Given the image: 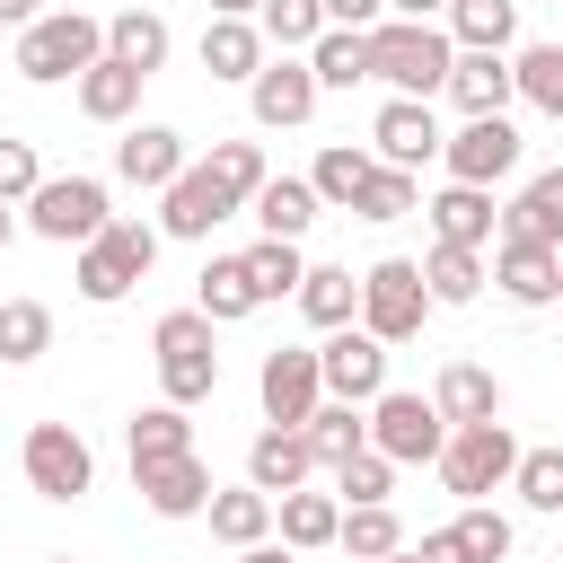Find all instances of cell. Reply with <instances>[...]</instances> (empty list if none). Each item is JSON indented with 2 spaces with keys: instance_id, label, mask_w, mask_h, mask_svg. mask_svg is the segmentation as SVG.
I'll return each instance as SVG.
<instances>
[{
  "instance_id": "cell-1",
  "label": "cell",
  "mask_w": 563,
  "mask_h": 563,
  "mask_svg": "<svg viewBox=\"0 0 563 563\" xmlns=\"http://www.w3.org/2000/svg\"><path fill=\"white\" fill-rule=\"evenodd\" d=\"M457 70V35L440 18H378L369 26V79H387L396 97H440Z\"/></svg>"
},
{
  "instance_id": "cell-2",
  "label": "cell",
  "mask_w": 563,
  "mask_h": 563,
  "mask_svg": "<svg viewBox=\"0 0 563 563\" xmlns=\"http://www.w3.org/2000/svg\"><path fill=\"white\" fill-rule=\"evenodd\" d=\"M158 246H167V229H158V220H106V229L79 246V264H70L79 299H88V308H114L132 282H150Z\"/></svg>"
},
{
  "instance_id": "cell-3",
  "label": "cell",
  "mask_w": 563,
  "mask_h": 563,
  "mask_svg": "<svg viewBox=\"0 0 563 563\" xmlns=\"http://www.w3.org/2000/svg\"><path fill=\"white\" fill-rule=\"evenodd\" d=\"M211 317L202 308H167L158 325H150V361H158V396L167 405H202L211 387H220V352H211Z\"/></svg>"
},
{
  "instance_id": "cell-4",
  "label": "cell",
  "mask_w": 563,
  "mask_h": 563,
  "mask_svg": "<svg viewBox=\"0 0 563 563\" xmlns=\"http://www.w3.org/2000/svg\"><path fill=\"white\" fill-rule=\"evenodd\" d=\"M88 62H106V18H88V9H44L18 35V79H35V88L79 79Z\"/></svg>"
},
{
  "instance_id": "cell-5",
  "label": "cell",
  "mask_w": 563,
  "mask_h": 563,
  "mask_svg": "<svg viewBox=\"0 0 563 563\" xmlns=\"http://www.w3.org/2000/svg\"><path fill=\"white\" fill-rule=\"evenodd\" d=\"M431 317V282H422V255H378L361 273V325L378 343H413Z\"/></svg>"
},
{
  "instance_id": "cell-6",
  "label": "cell",
  "mask_w": 563,
  "mask_h": 563,
  "mask_svg": "<svg viewBox=\"0 0 563 563\" xmlns=\"http://www.w3.org/2000/svg\"><path fill=\"white\" fill-rule=\"evenodd\" d=\"M369 449H387L396 466H440L449 413H440L422 387H378V396H369Z\"/></svg>"
},
{
  "instance_id": "cell-7",
  "label": "cell",
  "mask_w": 563,
  "mask_h": 563,
  "mask_svg": "<svg viewBox=\"0 0 563 563\" xmlns=\"http://www.w3.org/2000/svg\"><path fill=\"white\" fill-rule=\"evenodd\" d=\"M519 475V440H510V422L493 413V422H449V449H440V484L457 493V501H484V493H501Z\"/></svg>"
},
{
  "instance_id": "cell-8",
  "label": "cell",
  "mask_w": 563,
  "mask_h": 563,
  "mask_svg": "<svg viewBox=\"0 0 563 563\" xmlns=\"http://www.w3.org/2000/svg\"><path fill=\"white\" fill-rule=\"evenodd\" d=\"M106 220H114L106 176H44V185L26 194V229H35L44 246H88Z\"/></svg>"
},
{
  "instance_id": "cell-9",
  "label": "cell",
  "mask_w": 563,
  "mask_h": 563,
  "mask_svg": "<svg viewBox=\"0 0 563 563\" xmlns=\"http://www.w3.org/2000/svg\"><path fill=\"white\" fill-rule=\"evenodd\" d=\"M18 466H26V493H44V501H79L97 484V449L70 422H35L26 449H18Z\"/></svg>"
},
{
  "instance_id": "cell-10",
  "label": "cell",
  "mask_w": 563,
  "mask_h": 563,
  "mask_svg": "<svg viewBox=\"0 0 563 563\" xmlns=\"http://www.w3.org/2000/svg\"><path fill=\"white\" fill-rule=\"evenodd\" d=\"M519 123L510 114H466L457 132H449V150H440V167H449V185H501V176H519Z\"/></svg>"
},
{
  "instance_id": "cell-11",
  "label": "cell",
  "mask_w": 563,
  "mask_h": 563,
  "mask_svg": "<svg viewBox=\"0 0 563 563\" xmlns=\"http://www.w3.org/2000/svg\"><path fill=\"white\" fill-rule=\"evenodd\" d=\"M317 70H308V53H273L255 79H246V114L264 123V132H299L308 114H317Z\"/></svg>"
},
{
  "instance_id": "cell-12",
  "label": "cell",
  "mask_w": 563,
  "mask_h": 563,
  "mask_svg": "<svg viewBox=\"0 0 563 563\" xmlns=\"http://www.w3.org/2000/svg\"><path fill=\"white\" fill-rule=\"evenodd\" d=\"M229 211H246V202L220 185V167H211V158H194V167H185V176L158 194V229H167V238H185V246H202V238H211Z\"/></svg>"
},
{
  "instance_id": "cell-13",
  "label": "cell",
  "mask_w": 563,
  "mask_h": 563,
  "mask_svg": "<svg viewBox=\"0 0 563 563\" xmlns=\"http://www.w3.org/2000/svg\"><path fill=\"white\" fill-rule=\"evenodd\" d=\"M255 396H264V422H308V413L325 405V361H317V343H282V352H264Z\"/></svg>"
},
{
  "instance_id": "cell-14",
  "label": "cell",
  "mask_w": 563,
  "mask_h": 563,
  "mask_svg": "<svg viewBox=\"0 0 563 563\" xmlns=\"http://www.w3.org/2000/svg\"><path fill=\"white\" fill-rule=\"evenodd\" d=\"M369 150L387 158V167H431L440 150H449V132H440V114H431V97H387L378 106V123H369Z\"/></svg>"
},
{
  "instance_id": "cell-15",
  "label": "cell",
  "mask_w": 563,
  "mask_h": 563,
  "mask_svg": "<svg viewBox=\"0 0 563 563\" xmlns=\"http://www.w3.org/2000/svg\"><path fill=\"white\" fill-rule=\"evenodd\" d=\"M185 167H194V150H185V132H176V123H123V141H114V176H123V185L167 194Z\"/></svg>"
},
{
  "instance_id": "cell-16",
  "label": "cell",
  "mask_w": 563,
  "mask_h": 563,
  "mask_svg": "<svg viewBox=\"0 0 563 563\" xmlns=\"http://www.w3.org/2000/svg\"><path fill=\"white\" fill-rule=\"evenodd\" d=\"M493 290H501L510 308H554V290H563V246L493 238Z\"/></svg>"
},
{
  "instance_id": "cell-17",
  "label": "cell",
  "mask_w": 563,
  "mask_h": 563,
  "mask_svg": "<svg viewBox=\"0 0 563 563\" xmlns=\"http://www.w3.org/2000/svg\"><path fill=\"white\" fill-rule=\"evenodd\" d=\"M317 361H325V396H343V405H369L387 387V343L369 325H334L317 343Z\"/></svg>"
},
{
  "instance_id": "cell-18",
  "label": "cell",
  "mask_w": 563,
  "mask_h": 563,
  "mask_svg": "<svg viewBox=\"0 0 563 563\" xmlns=\"http://www.w3.org/2000/svg\"><path fill=\"white\" fill-rule=\"evenodd\" d=\"M308 475H317V449H308L299 422H264V431L246 440V484H255V493L282 501V493H299Z\"/></svg>"
},
{
  "instance_id": "cell-19",
  "label": "cell",
  "mask_w": 563,
  "mask_h": 563,
  "mask_svg": "<svg viewBox=\"0 0 563 563\" xmlns=\"http://www.w3.org/2000/svg\"><path fill=\"white\" fill-rule=\"evenodd\" d=\"M132 484H141V501H150V519H202L211 510V466L185 449V457H158V466H132Z\"/></svg>"
},
{
  "instance_id": "cell-20",
  "label": "cell",
  "mask_w": 563,
  "mask_h": 563,
  "mask_svg": "<svg viewBox=\"0 0 563 563\" xmlns=\"http://www.w3.org/2000/svg\"><path fill=\"white\" fill-rule=\"evenodd\" d=\"M264 62H273V44H264V26H255V18H202V70H211V79L246 88Z\"/></svg>"
},
{
  "instance_id": "cell-21",
  "label": "cell",
  "mask_w": 563,
  "mask_h": 563,
  "mask_svg": "<svg viewBox=\"0 0 563 563\" xmlns=\"http://www.w3.org/2000/svg\"><path fill=\"white\" fill-rule=\"evenodd\" d=\"M457 114H510V97H519V70H510V53H457V70H449V88H440Z\"/></svg>"
},
{
  "instance_id": "cell-22",
  "label": "cell",
  "mask_w": 563,
  "mask_h": 563,
  "mask_svg": "<svg viewBox=\"0 0 563 563\" xmlns=\"http://www.w3.org/2000/svg\"><path fill=\"white\" fill-rule=\"evenodd\" d=\"M141 88H150V70H132V62H114V53L70 79V97H79L88 123H132V114H141Z\"/></svg>"
},
{
  "instance_id": "cell-23",
  "label": "cell",
  "mask_w": 563,
  "mask_h": 563,
  "mask_svg": "<svg viewBox=\"0 0 563 563\" xmlns=\"http://www.w3.org/2000/svg\"><path fill=\"white\" fill-rule=\"evenodd\" d=\"M422 211H431V238H449V246H493V238H501L493 185H440Z\"/></svg>"
},
{
  "instance_id": "cell-24",
  "label": "cell",
  "mask_w": 563,
  "mask_h": 563,
  "mask_svg": "<svg viewBox=\"0 0 563 563\" xmlns=\"http://www.w3.org/2000/svg\"><path fill=\"white\" fill-rule=\"evenodd\" d=\"M501 238H537V246H563V167H537L510 202H501Z\"/></svg>"
},
{
  "instance_id": "cell-25",
  "label": "cell",
  "mask_w": 563,
  "mask_h": 563,
  "mask_svg": "<svg viewBox=\"0 0 563 563\" xmlns=\"http://www.w3.org/2000/svg\"><path fill=\"white\" fill-rule=\"evenodd\" d=\"M422 282H431V308H466V299H484L493 264H484V246H449V238H431Z\"/></svg>"
},
{
  "instance_id": "cell-26",
  "label": "cell",
  "mask_w": 563,
  "mask_h": 563,
  "mask_svg": "<svg viewBox=\"0 0 563 563\" xmlns=\"http://www.w3.org/2000/svg\"><path fill=\"white\" fill-rule=\"evenodd\" d=\"M194 308H202L211 325H238V317H255V308H264V290H255L246 255H211V264H202V282H194Z\"/></svg>"
},
{
  "instance_id": "cell-27",
  "label": "cell",
  "mask_w": 563,
  "mask_h": 563,
  "mask_svg": "<svg viewBox=\"0 0 563 563\" xmlns=\"http://www.w3.org/2000/svg\"><path fill=\"white\" fill-rule=\"evenodd\" d=\"M299 317H308L317 334L361 325V273H352V264H308V282H299Z\"/></svg>"
},
{
  "instance_id": "cell-28",
  "label": "cell",
  "mask_w": 563,
  "mask_h": 563,
  "mask_svg": "<svg viewBox=\"0 0 563 563\" xmlns=\"http://www.w3.org/2000/svg\"><path fill=\"white\" fill-rule=\"evenodd\" d=\"M431 405H440L449 422H493V413H501V378H493L484 361H440Z\"/></svg>"
},
{
  "instance_id": "cell-29",
  "label": "cell",
  "mask_w": 563,
  "mask_h": 563,
  "mask_svg": "<svg viewBox=\"0 0 563 563\" xmlns=\"http://www.w3.org/2000/svg\"><path fill=\"white\" fill-rule=\"evenodd\" d=\"M273 528H282V545H299V554H317V545H334L343 537V493H282L273 501Z\"/></svg>"
},
{
  "instance_id": "cell-30",
  "label": "cell",
  "mask_w": 563,
  "mask_h": 563,
  "mask_svg": "<svg viewBox=\"0 0 563 563\" xmlns=\"http://www.w3.org/2000/svg\"><path fill=\"white\" fill-rule=\"evenodd\" d=\"M202 519H211V537H220V545H238V554H246V545H264V537H273V493H255V484H220Z\"/></svg>"
},
{
  "instance_id": "cell-31",
  "label": "cell",
  "mask_w": 563,
  "mask_h": 563,
  "mask_svg": "<svg viewBox=\"0 0 563 563\" xmlns=\"http://www.w3.org/2000/svg\"><path fill=\"white\" fill-rule=\"evenodd\" d=\"M167 44H176V35H167L158 9H114V18H106V53L132 62V70H150V79L167 70Z\"/></svg>"
},
{
  "instance_id": "cell-32",
  "label": "cell",
  "mask_w": 563,
  "mask_h": 563,
  "mask_svg": "<svg viewBox=\"0 0 563 563\" xmlns=\"http://www.w3.org/2000/svg\"><path fill=\"white\" fill-rule=\"evenodd\" d=\"M369 176H378V150H352V141H325V150H317V167H308V185H317V202H325V211H352Z\"/></svg>"
},
{
  "instance_id": "cell-33",
  "label": "cell",
  "mask_w": 563,
  "mask_h": 563,
  "mask_svg": "<svg viewBox=\"0 0 563 563\" xmlns=\"http://www.w3.org/2000/svg\"><path fill=\"white\" fill-rule=\"evenodd\" d=\"M246 211L264 220V238H308L325 202H317V185H308V176H264V194H255Z\"/></svg>"
},
{
  "instance_id": "cell-34",
  "label": "cell",
  "mask_w": 563,
  "mask_h": 563,
  "mask_svg": "<svg viewBox=\"0 0 563 563\" xmlns=\"http://www.w3.org/2000/svg\"><path fill=\"white\" fill-rule=\"evenodd\" d=\"M123 449H132V466H158V457H185L194 449V422H185V405H141L132 422H123Z\"/></svg>"
},
{
  "instance_id": "cell-35",
  "label": "cell",
  "mask_w": 563,
  "mask_h": 563,
  "mask_svg": "<svg viewBox=\"0 0 563 563\" xmlns=\"http://www.w3.org/2000/svg\"><path fill=\"white\" fill-rule=\"evenodd\" d=\"M440 26L457 35V53H510V35H519V0H449Z\"/></svg>"
},
{
  "instance_id": "cell-36",
  "label": "cell",
  "mask_w": 563,
  "mask_h": 563,
  "mask_svg": "<svg viewBox=\"0 0 563 563\" xmlns=\"http://www.w3.org/2000/svg\"><path fill=\"white\" fill-rule=\"evenodd\" d=\"M299 431H308L317 466H343L352 449H369V405H343V396H325V405H317V413H308Z\"/></svg>"
},
{
  "instance_id": "cell-37",
  "label": "cell",
  "mask_w": 563,
  "mask_h": 563,
  "mask_svg": "<svg viewBox=\"0 0 563 563\" xmlns=\"http://www.w3.org/2000/svg\"><path fill=\"white\" fill-rule=\"evenodd\" d=\"M352 563H387L396 545H405V519L387 510V501H343V537H334Z\"/></svg>"
},
{
  "instance_id": "cell-38",
  "label": "cell",
  "mask_w": 563,
  "mask_h": 563,
  "mask_svg": "<svg viewBox=\"0 0 563 563\" xmlns=\"http://www.w3.org/2000/svg\"><path fill=\"white\" fill-rule=\"evenodd\" d=\"M308 70H317V88H361L369 79V35L361 26H325L308 44Z\"/></svg>"
},
{
  "instance_id": "cell-39",
  "label": "cell",
  "mask_w": 563,
  "mask_h": 563,
  "mask_svg": "<svg viewBox=\"0 0 563 563\" xmlns=\"http://www.w3.org/2000/svg\"><path fill=\"white\" fill-rule=\"evenodd\" d=\"M53 352V308L44 299H0V361H44Z\"/></svg>"
},
{
  "instance_id": "cell-40",
  "label": "cell",
  "mask_w": 563,
  "mask_h": 563,
  "mask_svg": "<svg viewBox=\"0 0 563 563\" xmlns=\"http://www.w3.org/2000/svg\"><path fill=\"white\" fill-rule=\"evenodd\" d=\"M246 273H255V290H264V299H299L308 255H299V238H255V246H246Z\"/></svg>"
},
{
  "instance_id": "cell-41",
  "label": "cell",
  "mask_w": 563,
  "mask_h": 563,
  "mask_svg": "<svg viewBox=\"0 0 563 563\" xmlns=\"http://www.w3.org/2000/svg\"><path fill=\"white\" fill-rule=\"evenodd\" d=\"M255 26H264V44H273V53H308V44L325 35V0H264V9H255Z\"/></svg>"
},
{
  "instance_id": "cell-42",
  "label": "cell",
  "mask_w": 563,
  "mask_h": 563,
  "mask_svg": "<svg viewBox=\"0 0 563 563\" xmlns=\"http://www.w3.org/2000/svg\"><path fill=\"white\" fill-rule=\"evenodd\" d=\"M510 70H519V97H528L537 114H554V123H563V44H519V53H510Z\"/></svg>"
},
{
  "instance_id": "cell-43",
  "label": "cell",
  "mask_w": 563,
  "mask_h": 563,
  "mask_svg": "<svg viewBox=\"0 0 563 563\" xmlns=\"http://www.w3.org/2000/svg\"><path fill=\"white\" fill-rule=\"evenodd\" d=\"M405 211H422V176H413V167H387V158H378V176L361 185L352 220H405Z\"/></svg>"
},
{
  "instance_id": "cell-44",
  "label": "cell",
  "mask_w": 563,
  "mask_h": 563,
  "mask_svg": "<svg viewBox=\"0 0 563 563\" xmlns=\"http://www.w3.org/2000/svg\"><path fill=\"white\" fill-rule=\"evenodd\" d=\"M449 528H457V554H466V563H510V519H501L493 501H466Z\"/></svg>"
},
{
  "instance_id": "cell-45",
  "label": "cell",
  "mask_w": 563,
  "mask_h": 563,
  "mask_svg": "<svg viewBox=\"0 0 563 563\" xmlns=\"http://www.w3.org/2000/svg\"><path fill=\"white\" fill-rule=\"evenodd\" d=\"M510 493H519L528 510L563 519V449H519V475H510Z\"/></svg>"
},
{
  "instance_id": "cell-46",
  "label": "cell",
  "mask_w": 563,
  "mask_h": 563,
  "mask_svg": "<svg viewBox=\"0 0 563 563\" xmlns=\"http://www.w3.org/2000/svg\"><path fill=\"white\" fill-rule=\"evenodd\" d=\"M325 475H334L343 501H387V493H396V457H387V449H352V457L325 466Z\"/></svg>"
},
{
  "instance_id": "cell-47",
  "label": "cell",
  "mask_w": 563,
  "mask_h": 563,
  "mask_svg": "<svg viewBox=\"0 0 563 563\" xmlns=\"http://www.w3.org/2000/svg\"><path fill=\"white\" fill-rule=\"evenodd\" d=\"M211 167H220V185H229L238 202H255V194H264V176H273L255 141H211Z\"/></svg>"
},
{
  "instance_id": "cell-48",
  "label": "cell",
  "mask_w": 563,
  "mask_h": 563,
  "mask_svg": "<svg viewBox=\"0 0 563 563\" xmlns=\"http://www.w3.org/2000/svg\"><path fill=\"white\" fill-rule=\"evenodd\" d=\"M44 185V158H35V141H9L0 132V202H26Z\"/></svg>"
},
{
  "instance_id": "cell-49",
  "label": "cell",
  "mask_w": 563,
  "mask_h": 563,
  "mask_svg": "<svg viewBox=\"0 0 563 563\" xmlns=\"http://www.w3.org/2000/svg\"><path fill=\"white\" fill-rule=\"evenodd\" d=\"M378 18H387V0H325V26H361L369 35Z\"/></svg>"
},
{
  "instance_id": "cell-50",
  "label": "cell",
  "mask_w": 563,
  "mask_h": 563,
  "mask_svg": "<svg viewBox=\"0 0 563 563\" xmlns=\"http://www.w3.org/2000/svg\"><path fill=\"white\" fill-rule=\"evenodd\" d=\"M413 554H422V563H466V554H457V528H431Z\"/></svg>"
},
{
  "instance_id": "cell-51",
  "label": "cell",
  "mask_w": 563,
  "mask_h": 563,
  "mask_svg": "<svg viewBox=\"0 0 563 563\" xmlns=\"http://www.w3.org/2000/svg\"><path fill=\"white\" fill-rule=\"evenodd\" d=\"M35 18H44V0H0V26H9V35H26Z\"/></svg>"
},
{
  "instance_id": "cell-52",
  "label": "cell",
  "mask_w": 563,
  "mask_h": 563,
  "mask_svg": "<svg viewBox=\"0 0 563 563\" xmlns=\"http://www.w3.org/2000/svg\"><path fill=\"white\" fill-rule=\"evenodd\" d=\"M387 18H449V0H387Z\"/></svg>"
},
{
  "instance_id": "cell-53",
  "label": "cell",
  "mask_w": 563,
  "mask_h": 563,
  "mask_svg": "<svg viewBox=\"0 0 563 563\" xmlns=\"http://www.w3.org/2000/svg\"><path fill=\"white\" fill-rule=\"evenodd\" d=\"M238 563H299V545H273V537H264V545H246Z\"/></svg>"
},
{
  "instance_id": "cell-54",
  "label": "cell",
  "mask_w": 563,
  "mask_h": 563,
  "mask_svg": "<svg viewBox=\"0 0 563 563\" xmlns=\"http://www.w3.org/2000/svg\"><path fill=\"white\" fill-rule=\"evenodd\" d=\"M202 9H211V18H255L264 0H202Z\"/></svg>"
},
{
  "instance_id": "cell-55",
  "label": "cell",
  "mask_w": 563,
  "mask_h": 563,
  "mask_svg": "<svg viewBox=\"0 0 563 563\" xmlns=\"http://www.w3.org/2000/svg\"><path fill=\"white\" fill-rule=\"evenodd\" d=\"M9 238H18V211H9V202H0V246H9Z\"/></svg>"
},
{
  "instance_id": "cell-56",
  "label": "cell",
  "mask_w": 563,
  "mask_h": 563,
  "mask_svg": "<svg viewBox=\"0 0 563 563\" xmlns=\"http://www.w3.org/2000/svg\"><path fill=\"white\" fill-rule=\"evenodd\" d=\"M387 563H422V554H413V545H396V554H387Z\"/></svg>"
},
{
  "instance_id": "cell-57",
  "label": "cell",
  "mask_w": 563,
  "mask_h": 563,
  "mask_svg": "<svg viewBox=\"0 0 563 563\" xmlns=\"http://www.w3.org/2000/svg\"><path fill=\"white\" fill-rule=\"evenodd\" d=\"M554 308H563V290H554Z\"/></svg>"
},
{
  "instance_id": "cell-58",
  "label": "cell",
  "mask_w": 563,
  "mask_h": 563,
  "mask_svg": "<svg viewBox=\"0 0 563 563\" xmlns=\"http://www.w3.org/2000/svg\"><path fill=\"white\" fill-rule=\"evenodd\" d=\"M0 369H9V361H0Z\"/></svg>"
},
{
  "instance_id": "cell-59",
  "label": "cell",
  "mask_w": 563,
  "mask_h": 563,
  "mask_svg": "<svg viewBox=\"0 0 563 563\" xmlns=\"http://www.w3.org/2000/svg\"><path fill=\"white\" fill-rule=\"evenodd\" d=\"M62 563H70V554H62Z\"/></svg>"
}]
</instances>
